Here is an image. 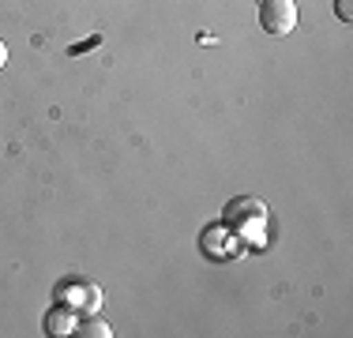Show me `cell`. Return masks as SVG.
Listing matches in <instances>:
<instances>
[{"mask_svg": "<svg viewBox=\"0 0 353 338\" xmlns=\"http://www.w3.org/2000/svg\"><path fill=\"white\" fill-rule=\"evenodd\" d=\"M72 335H83V338H109L113 331H109V324H105V319H83V324L75 327Z\"/></svg>", "mask_w": 353, "mask_h": 338, "instance_id": "3957f363", "label": "cell"}, {"mask_svg": "<svg viewBox=\"0 0 353 338\" xmlns=\"http://www.w3.org/2000/svg\"><path fill=\"white\" fill-rule=\"evenodd\" d=\"M46 327H49V335H72L75 331V319H72V312H64L61 304H57V308L46 316Z\"/></svg>", "mask_w": 353, "mask_h": 338, "instance_id": "7a4b0ae2", "label": "cell"}, {"mask_svg": "<svg viewBox=\"0 0 353 338\" xmlns=\"http://www.w3.org/2000/svg\"><path fill=\"white\" fill-rule=\"evenodd\" d=\"M301 12H297V0H259V27L274 38L290 34L297 27Z\"/></svg>", "mask_w": 353, "mask_h": 338, "instance_id": "6da1fadb", "label": "cell"}, {"mask_svg": "<svg viewBox=\"0 0 353 338\" xmlns=\"http://www.w3.org/2000/svg\"><path fill=\"white\" fill-rule=\"evenodd\" d=\"M4 64H8V46L0 41V68H4Z\"/></svg>", "mask_w": 353, "mask_h": 338, "instance_id": "8992f818", "label": "cell"}, {"mask_svg": "<svg viewBox=\"0 0 353 338\" xmlns=\"http://www.w3.org/2000/svg\"><path fill=\"white\" fill-rule=\"evenodd\" d=\"M334 12H339L342 23H350L353 19V0H334Z\"/></svg>", "mask_w": 353, "mask_h": 338, "instance_id": "5b68a950", "label": "cell"}, {"mask_svg": "<svg viewBox=\"0 0 353 338\" xmlns=\"http://www.w3.org/2000/svg\"><path fill=\"white\" fill-rule=\"evenodd\" d=\"M83 308H87V312H98V308H102V290H98V286H83Z\"/></svg>", "mask_w": 353, "mask_h": 338, "instance_id": "277c9868", "label": "cell"}]
</instances>
